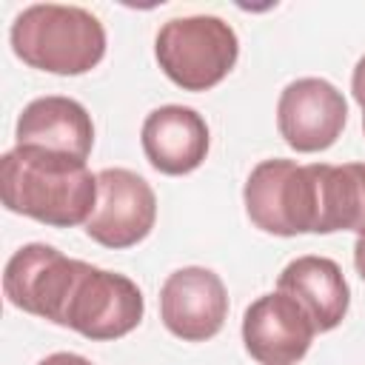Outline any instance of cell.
Wrapping results in <instances>:
<instances>
[{"label": "cell", "instance_id": "52a82bcc", "mask_svg": "<svg viewBox=\"0 0 365 365\" xmlns=\"http://www.w3.org/2000/svg\"><path fill=\"white\" fill-rule=\"evenodd\" d=\"M157 220L154 188L128 168H103L97 174V205L86 234L106 248H131L145 240Z\"/></svg>", "mask_w": 365, "mask_h": 365}, {"label": "cell", "instance_id": "7c38bea8", "mask_svg": "<svg viewBox=\"0 0 365 365\" xmlns=\"http://www.w3.org/2000/svg\"><path fill=\"white\" fill-rule=\"evenodd\" d=\"M208 143L211 137L202 114L188 106H160L143 123L145 160L168 177L200 168L208 154Z\"/></svg>", "mask_w": 365, "mask_h": 365}, {"label": "cell", "instance_id": "e0dca14e", "mask_svg": "<svg viewBox=\"0 0 365 365\" xmlns=\"http://www.w3.org/2000/svg\"><path fill=\"white\" fill-rule=\"evenodd\" d=\"M354 265H356V274L365 279V234L354 245Z\"/></svg>", "mask_w": 365, "mask_h": 365}, {"label": "cell", "instance_id": "5bb4252c", "mask_svg": "<svg viewBox=\"0 0 365 365\" xmlns=\"http://www.w3.org/2000/svg\"><path fill=\"white\" fill-rule=\"evenodd\" d=\"M317 171V234L356 231L365 234V163L328 165Z\"/></svg>", "mask_w": 365, "mask_h": 365}, {"label": "cell", "instance_id": "9a60e30c", "mask_svg": "<svg viewBox=\"0 0 365 365\" xmlns=\"http://www.w3.org/2000/svg\"><path fill=\"white\" fill-rule=\"evenodd\" d=\"M351 91H354V100L365 108V57H359V63H356V68H354Z\"/></svg>", "mask_w": 365, "mask_h": 365}, {"label": "cell", "instance_id": "3957f363", "mask_svg": "<svg viewBox=\"0 0 365 365\" xmlns=\"http://www.w3.org/2000/svg\"><path fill=\"white\" fill-rule=\"evenodd\" d=\"M154 54L165 77L182 91H208L228 77L240 57L237 31L214 14L174 17L163 23Z\"/></svg>", "mask_w": 365, "mask_h": 365}, {"label": "cell", "instance_id": "8fae6325", "mask_svg": "<svg viewBox=\"0 0 365 365\" xmlns=\"http://www.w3.org/2000/svg\"><path fill=\"white\" fill-rule=\"evenodd\" d=\"M17 145L88 160L94 145V123L83 103L60 94L31 100L17 117Z\"/></svg>", "mask_w": 365, "mask_h": 365}, {"label": "cell", "instance_id": "ac0fdd59", "mask_svg": "<svg viewBox=\"0 0 365 365\" xmlns=\"http://www.w3.org/2000/svg\"><path fill=\"white\" fill-rule=\"evenodd\" d=\"M362 128H365V108H362Z\"/></svg>", "mask_w": 365, "mask_h": 365}, {"label": "cell", "instance_id": "6da1fadb", "mask_svg": "<svg viewBox=\"0 0 365 365\" xmlns=\"http://www.w3.org/2000/svg\"><path fill=\"white\" fill-rule=\"evenodd\" d=\"M0 197L9 211L43 225H86L97 205V174L83 160L14 145L0 160Z\"/></svg>", "mask_w": 365, "mask_h": 365}, {"label": "cell", "instance_id": "8992f818", "mask_svg": "<svg viewBox=\"0 0 365 365\" xmlns=\"http://www.w3.org/2000/svg\"><path fill=\"white\" fill-rule=\"evenodd\" d=\"M83 265V259H71L54 245L29 242L17 248L6 262L3 291L14 308L63 325V311Z\"/></svg>", "mask_w": 365, "mask_h": 365}, {"label": "cell", "instance_id": "277c9868", "mask_svg": "<svg viewBox=\"0 0 365 365\" xmlns=\"http://www.w3.org/2000/svg\"><path fill=\"white\" fill-rule=\"evenodd\" d=\"M242 202L248 220L277 237L317 234V171L294 160H262L245 180Z\"/></svg>", "mask_w": 365, "mask_h": 365}, {"label": "cell", "instance_id": "5b68a950", "mask_svg": "<svg viewBox=\"0 0 365 365\" xmlns=\"http://www.w3.org/2000/svg\"><path fill=\"white\" fill-rule=\"evenodd\" d=\"M143 311V291L134 279L86 262L63 311V328L94 342L120 339L140 325Z\"/></svg>", "mask_w": 365, "mask_h": 365}, {"label": "cell", "instance_id": "9c48e42d", "mask_svg": "<svg viewBox=\"0 0 365 365\" xmlns=\"http://www.w3.org/2000/svg\"><path fill=\"white\" fill-rule=\"evenodd\" d=\"M160 317L163 325L185 342H205L217 336L228 317L222 279L211 268L200 265L168 274L160 291Z\"/></svg>", "mask_w": 365, "mask_h": 365}, {"label": "cell", "instance_id": "4fadbf2b", "mask_svg": "<svg viewBox=\"0 0 365 365\" xmlns=\"http://www.w3.org/2000/svg\"><path fill=\"white\" fill-rule=\"evenodd\" d=\"M277 291L294 297L305 308V314L311 317L319 334L334 331L345 319L351 302V291L342 277V268L334 259L314 254L291 259L277 279Z\"/></svg>", "mask_w": 365, "mask_h": 365}, {"label": "cell", "instance_id": "2e32d148", "mask_svg": "<svg viewBox=\"0 0 365 365\" xmlns=\"http://www.w3.org/2000/svg\"><path fill=\"white\" fill-rule=\"evenodd\" d=\"M37 365H91L86 356L80 354H68V351H60V354H48L46 359H40Z\"/></svg>", "mask_w": 365, "mask_h": 365}, {"label": "cell", "instance_id": "7a4b0ae2", "mask_svg": "<svg viewBox=\"0 0 365 365\" xmlns=\"http://www.w3.org/2000/svg\"><path fill=\"white\" fill-rule=\"evenodd\" d=\"M11 48L31 68L66 77L86 74L106 54V29L80 6L37 3L14 17Z\"/></svg>", "mask_w": 365, "mask_h": 365}, {"label": "cell", "instance_id": "30bf717a", "mask_svg": "<svg viewBox=\"0 0 365 365\" xmlns=\"http://www.w3.org/2000/svg\"><path fill=\"white\" fill-rule=\"evenodd\" d=\"M314 334L317 328L305 314V308L282 291L257 297L242 317L245 351L259 365L299 362L308 354Z\"/></svg>", "mask_w": 365, "mask_h": 365}, {"label": "cell", "instance_id": "ba28073f", "mask_svg": "<svg viewBox=\"0 0 365 365\" xmlns=\"http://www.w3.org/2000/svg\"><path fill=\"white\" fill-rule=\"evenodd\" d=\"M348 120L342 91L322 77H302L282 88L277 103L279 137L299 154L331 148Z\"/></svg>", "mask_w": 365, "mask_h": 365}]
</instances>
